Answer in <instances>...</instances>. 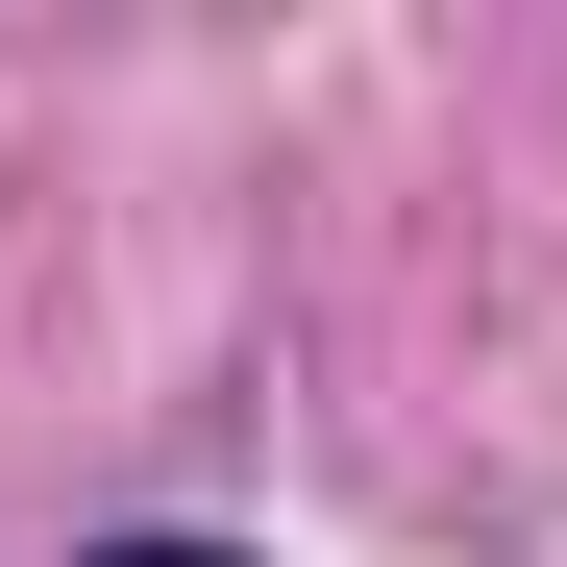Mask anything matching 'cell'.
<instances>
[{
    "instance_id": "obj_1",
    "label": "cell",
    "mask_w": 567,
    "mask_h": 567,
    "mask_svg": "<svg viewBox=\"0 0 567 567\" xmlns=\"http://www.w3.org/2000/svg\"><path fill=\"white\" fill-rule=\"evenodd\" d=\"M100 567H247V543H100Z\"/></svg>"
}]
</instances>
